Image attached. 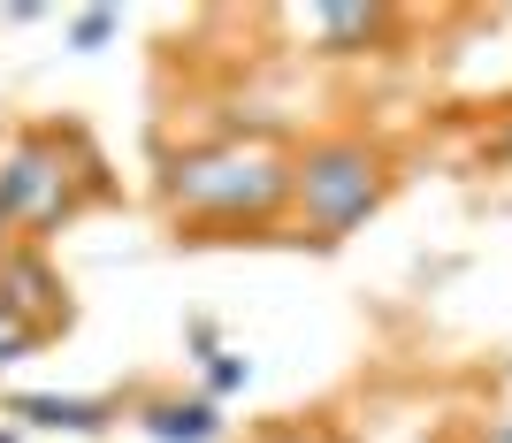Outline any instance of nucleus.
<instances>
[{"mask_svg":"<svg viewBox=\"0 0 512 443\" xmlns=\"http://www.w3.org/2000/svg\"><path fill=\"white\" fill-rule=\"evenodd\" d=\"M161 214L176 230H207V237H237V230H276L291 214V146L268 130L245 138H207L161 161Z\"/></svg>","mask_w":512,"mask_h":443,"instance_id":"nucleus-1","label":"nucleus"},{"mask_svg":"<svg viewBox=\"0 0 512 443\" xmlns=\"http://www.w3.org/2000/svg\"><path fill=\"white\" fill-rule=\"evenodd\" d=\"M390 176L398 169H390L383 138H360V130L306 138V146H291V222L314 245H344L390 199Z\"/></svg>","mask_w":512,"mask_h":443,"instance_id":"nucleus-2","label":"nucleus"},{"mask_svg":"<svg viewBox=\"0 0 512 443\" xmlns=\"http://www.w3.org/2000/svg\"><path fill=\"white\" fill-rule=\"evenodd\" d=\"M92 176V146L77 130H8L0 138V214L16 222V237H46L85 207Z\"/></svg>","mask_w":512,"mask_h":443,"instance_id":"nucleus-3","label":"nucleus"},{"mask_svg":"<svg viewBox=\"0 0 512 443\" xmlns=\"http://www.w3.org/2000/svg\"><path fill=\"white\" fill-rule=\"evenodd\" d=\"M0 298H8V306H16V314H31L46 329V337H54V329H62L69 321V298H62V275L46 268L39 260V245H16V253L0 260Z\"/></svg>","mask_w":512,"mask_h":443,"instance_id":"nucleus-4","label":"nucleus"},{"mask_svg":"<svg viewBox=\"0 0 512 443\" xmlns=\"http://www.w3.org/2000/svg\"><path fill=\"white\" fill-rule=\"evenodd\" d=\"M8 413L31 421V428H46V436H77V443L107 436V421H115V405H107V398H62V390H16Z\"/></svg>","mask_w":512,"mask_h":443,"instance_id":"nucleus-5","label":"nucleus"},{"mask_svg":"<svg viewBox=\"0 0 512 443\" xmlns=\"http://www.w3.org/2000/svg\"><path fill=\"white\" fill-rule=\"evenodd\" d=\"M138 428L153 443H222V405L214 398H146Z\"/></svg>","mask_w":512,"mask_h":443,"instance_id":"nucleus-6","label":"nucleus"},{"mask_svg":"<svg viewBox=\"0 0 512 443\" xmlns=\"http://www.w3.org/2000/svg\"><path fill=\"white\" fill-rule=\"evenodd\" d=\"M390 8H314L306 16V31L321 39V54H360V46H375L390 31Z\"/></svg>","mask_w":512,"mask_h":443,"instance_id":"nucleus-7","label":"nucleus"},{"mask_svg":"<svg viewBox=\"0 0 512 443\" xmlns=\"http://www.w3.org/2000/svg\"><path fill=\"white\" fill-rule=\"evenodd\" d=\"M46 344V329L31 314H16V306H8V298H0V367H16V359H31Z\"/></svg>","mask_w":512,"mask_h":443,"instance_id":"nucleus-8","label":"nucleus"},{"mask_svg":"<svg viewBox=\"0 0 512 443\" xmlns=\"http://www.w3.org/2000/svg\"><path fill=\"white\" fill-rule=\"evenodd\" d=\"M115 31H123V16H115V8H92V16L69 23V39H77V46H107Z\"/></svg>","mask_w":512,"mask_h":443,"instance_id":"nucleus-9","label":"nucleus"},{"mask_svg":"<svg viewBox=\"0 0 512 443\" xmlns=\"http://www.w3.org/2000/svg\"><path fill=\"white\" fill-rule=\"evenodd\" d=\"M245 375H253V367H245L237 352H207V382H214V390H237Z\"/></svg>","mask_w":512,"mask_h":443,"instance_id":"nucleus-10","label":"nucleus"},{"mask_svg":"<svg viewBox=\"0 0 512 443\" xmlns=\"http://www.w3.org/2000/svg\"><path fill=\"white\" fill-rule=\"evenodd\" d=\"M16 245H23V237H16V222H8V214H0V260L16 253Z\"/></svg>","mask_w":512,"mask_h":443,"instance_id":"nucleus-11","label":"nucleus"},{"mask_svg":"<svg viewBox=\"0 0 512 443\" xmlns=\"http://www.w3.org/2000/svg\"><path fill=\"white\" fill-rule=\"evenodd\" d=\"M490 153H497V161H512V130H505V138H497V146H490Z\"/></svg>","mask_w":512,"mask_h":443,"instance_id":"nucleus-12","label":"nucleus"},{"mask_svg":"<svg viewBox=\"0 0 512 443\" xmlns=\"http://www.w3.org/2000/svg\"><path fill=\"white\" fill-rule=\"evenodd\" d=\"M0 443H16V428H0Z\"/></svg>","mask_w":512,"mask_h":443,"instance_id":"nucleus-13","label":"nucleus"}]
</instances>
